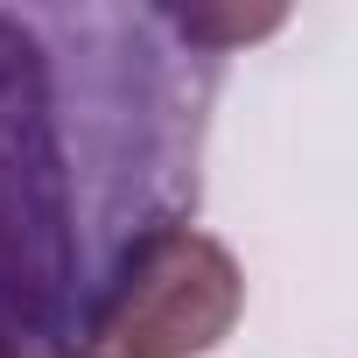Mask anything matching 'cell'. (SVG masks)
<instances>
[{
    "instance_id": "obj_1",
    "label": "cell",
    "mask_w": 358,
    "mask_h": 358,
    "mask_svg": "<svg viewBox=\"0 0 358 358\" xmlns=\"http://www.w3.org/2000/svg\"><path fill=\"white\" fill-rule=\"evenodd\" d=\"M57 15H0V351L8 358H64L78 316L106 274L85 225L120 218L85 190V176H113L141 190L155 218H183V183L127 162V141H197V113H71L64 50L50 43ZM134 232H120L127 246Z\"/></svg>"
},
{
    "instance_id": "obj_2",
    "label": "cell",
    "mask_w": 358,
    "mask_h": 358,
    "mask_svg": "<svg viewBox=\"0 0 358 358\" xmlns=\"http://www.w3.org/2000/svg\"><path fill=\"white\" fill-rule=\"evenodd\" d=\"M246 274L190 218L141 225L99 274L64 358H204L232 337Z\"/></svg>"
}]
</instances>
